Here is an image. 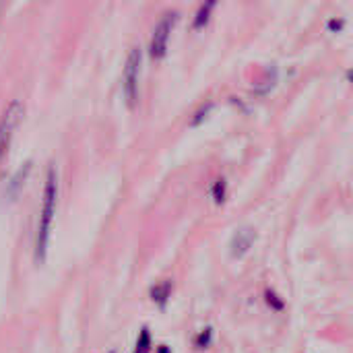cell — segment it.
I'll return each instance as SVG.
<instances>
[{"label":"cell","mask_w":353,"mask_h":353,"mask_svg":"<svg viewBox=\"0 0 353 353\" xmlns=\"http://www.w3.org/2000/svg\"><path fill=\"white\" fill-rule=\"evenodd\" d=\"M149 350H151V335H149L147 329H143L141 335H139V341H137V350H134V353H149Z\"/></svg>","instance_id":"9"},{"label":"cell","mask_w":353,"mask_h":353,"mask_svg":"<svg viewBox=\"0 0 353 353\" xmlns=\"http://www.w3.org/2000/svg\"><path fill=\"white\" fill-rule=\"evenodd\" d=\"M254 240H256V236H254V232H252L250 228L238 230V232L234 234V238H232V244H230L232 254H234V256H244V254L252 248Z\"/></svg>","instance_id":"5"},{"label":"cell","mask_w":353,"mask_h":353,"mask_svg":"<svg viewBox=\"0 0 353 353\" xmlns=\"http://www.w3.org/2000/svg\"><path fill=\"white\" fill-rule=\"evenodd\" d=\"M170 290H172L170 281H163V283H159V285H155V288L151 290V296H153V300H155L157 304H163V302L170 298Z\"/></svg>","instance_id":"7"},{"label":"cell","mask_w":353,"mask_h":353,"mask_svg":"<svg viewBox=\"0 0 353 353\" xmlns=\"http://www.w3.org/2000/svg\"><path fill=\"white\" fill-rule=\"evenodd\" d=\"M29 168H31V163L25 161V163L21 165V170L14 174V178L10 180V184H8V196H10V199L17 196V194L21 192V188H23V184H25V178H27V174H29Z\"/></svg>","instance_id":"6"},{"label":"cell","mask_w":353,"mask_h":353,"mask_svg":"<svg viewBox=\"0 0 353 353\" xmlns=\"http://www.w3.org/2000/svg\"><path fill=\"white\" fill-rule=\"evenodd\" d=\"M178 21V12H165L159 23L155 25L153 29V37H151V46H149V54L153 58H163L165 52H168V41H170V35H172V29Z\"/></svg>","instance_id":"4"},{"label":"cell","mask_w":353,"mask_h":353,"mask_svg":"<svg viewBox=\"0 0 353 353\" xmlns=\"http://www.w3.org/2000/svg\"><path fill=\"white\" fill-rule=\"evenodd\" d=\"M350 79H352V81H353V72H350Z\"/></svg>","instance_id":"11"},{"label":"cell","mask_w":353,"mask_h":353,"mask_svg":"<svg viewBox=\"0 0 353 353\" xmlns=\"http://www.w3.org/2000/svg\"><path fill=\"white\" fill-rule=\"evenodd\" d=\"M213 196H215L217 203L223 201V196H225V180H217V182H215V192H213Z\"/></svg>","instance_id":"10"},{"label":"cell","mask_w":353,"mask_h":353,"mask_svg":"<svg viewBox=\"0 0 353 353\" xmlns=\"http://www.w3.org/2000/svg\"><path fill=\"white\" fill-rule=\"evenodd\" d=\"M213 6H215V2H207V4H203V6L199 8L196 19H194V27H203V25L209 21V12L213 10Z\"/></svg>","instance_id":"8"},{"label":"cell","mask_w":353,"mask_h":353,"mask_svg":"<svg viewBox=\"0 0 353 353\" xmlns=\"http://www.w3.org/2000/svg\"><path fill=\"white\" fill-rule=\"evenodd\" d=\"M58 205V172L52 165L46 172V182H43V192H41V209H39V223H37V261L46 256L48 242H50V232H52V221Z\"/></svg>","instance_id":"1"},{"label":"cell","mask_w":353,"mask_h":353,"mask_svg":"<svg viewBox=\"0 0 353 353\" xmlns=\"http://www.w3.org/2000/svg\"><path fill=\"white\" fill-rule=\"evenodd\" d=\"M141 64H143V52L139 46H134L124 62V72H122V91L124 99L130 108H134L139 99V79H141Z\"/></svg>","instance_id":"2"},{"label":"cell","mask_w":353,"mask_h":353,"mask_svg":"<svg viewBox=\"0 0 353 353\" xmlns=\"http://www.w3.org/2000/svg\"><path fill=\"white\" fill-rule=\"evenodd\" d=\"M23 116H25V105L23 101L14 99L6 105L2 118H0V159L6 155L8 147H10V141L19 128V124L23 122Z\"/></svg>","instance_id":"3"}]
</instances>
